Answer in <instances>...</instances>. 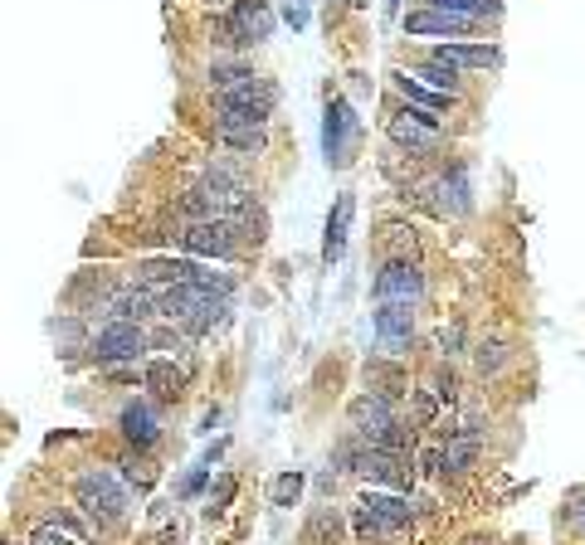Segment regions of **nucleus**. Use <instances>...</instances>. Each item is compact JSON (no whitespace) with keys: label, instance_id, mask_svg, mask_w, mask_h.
<instances>
[{"label":"nucleus","instance_id":"nucleus-1","mask_svg":"<svg viewBox=\"0 0 585 545\" xmlns=\"http://www.w3.org/2000/svg\"><path fill=\"white\" fill-rule=\"evenodd\" d=\"M352 429L366 448L405 453V443H410V434H405L396 419V400L390 394H362V400H352Z\"/></svg>","mask_w":585,"mask_h":545},{"label":"nucleus","instance_id":"nucleus-2","mask_svg":"<svg viewBox=\"0 0 585 545\" xmlns=\"http://www.w3.org/2000/svg\"><path fill=\"white\" fill-rule=\"evenodd\" d=\"M224 312V292L216 288H200V282H181V288H166L162 292V312L166 322H186L190 332H206V326H216Z\"/></svg>","mask_w":585,"mask_h":545},{"label":"nucleus","instance_id":"nucleus-3","mask_svg":"<svg viewBox=\"0 0 585 545\" xmlns=\"http://www.w3.org/2000/svg\"><path fill=\"white\" fill-rule=\"evenodd\" d=\"M74 492H78V507H84L93 521H103V526H118V521L128 516V507H132V492L108 468L84 472L74 482Z\"/></svg>","mask_w":585,"mask_h":545},{"label":"nucleus","instance_id":"nucleus-4","mask_svg":"<svg viewBox=\"0 0 585 545\" xmlns=\"http://www.w3.org/2000/svg\"><path fill=\"white\" fill-rule=\"evenodd\" d=\"M274 34V5L268 0H234L230 15H220L216 40L230 44V49H250V44H264Z\"/></svg>","mask_w":585,"mask_h":545},{"label":"nucleus","instance_id":"nucleus-5","mask_svg":"<svg viewBox=\"0 0 585 545\" xmlns=\"http://www.w3.org/2000/svg\"><path fill=\"white\" fill-rule=\"evenodd\" d=\"M410 502L396 492H366L356 502V536L362 541H380V536H396V531L410 526Z\"/></svg>","mask_w":585,"mask_h":545},{"label":"nucleus","instance_id":"nucleus-6","mask_svg":"<svg viewBox=\"0 0 585 545\" xmlns=\"http://www.w3.org/2000/svg\"><path fill=\"white\" fill-rule=\"evenodd\" d=\"M356 136H362V122H356L352 102L346 98H328V112H322V152H328V166H346L356 156Z\"/></svg>","mask_w":585,"mask_h":545},{"label":"nucleus","instance_id":"nucleus-7","mask_svg":"<svg viewBox=\"0 0 585 545\" xmlns=\"http://www.w3.org/2000/svg\"><path fill=\"white\" fill-rule=\"evenodd\" d=\"M88 351H93L98 366H118V360H137L146 351V332L142 322H108L103 332L88 341Z\"/></svg>","mask_w":585,"mask_h":545},{"label":"nucleus","instance_id":"nucleus-8","mask_svg":"<svg viewBox=\"0 0 585 545\" xmlns=\"http://www.w3.org/2000/svg\"><path fill=\"white\" fill-rule=\"evenodd\" d=\"M386 136L396 146H405L410 156H430L439 146V112H424V108L400 112V118L386 122Z\"/></svg>","mask_w":585,"mask_h":545},{"label":"nucleus","instance_id":"nucleus-9","mask_svg":"<svg viewBox=\"0 0 585 545\" xmlns=\"http://www.w3.org/2000/svg\"><path fill=\"white\" fill-rule=\"evenodd\" d=\"M240 224L234 220H196V224H186V234H181V244L190 248V254H200V258H234L240 254Z\"/></svg>","mask_w":585,"mask_h":545},{"label":"nucleus","instance_id":"nucleus-10","mask_svg":"<svg viewBox=\"0 0 585 545\" xmlns=\"http://www.w3.org/2000/svg\"><path fill=\"white\" fill-rule=\"evenodd\" d=\"M371 292H376V302L415 307L424 298V272H420V264H386L376 272V282H371Z\"/></svg>","mask_w":585,"mask_h":545},{"label":"nucleus","instance_id":"nucleus-11","mask_svg":"<svg viewBox=\"0 0 585 545\" xmlns=\"http://www.w3.org/2000/svg\"><path fill=\"white\" fill-rule=\"evenodd\" d=\"M371 326H376V341L390 351V356H400L405 346H410L415 336V312L405 302H376V316H371Z\"/></svg>","mask_w":585,"mask_h":545},{"label":"nucleus","instance_id":"nucleus-12","mask_svg":"<svg viewBox=\"0 0 585 545\" xmlns=\"http://www.w3.org/2000/svg\"><path fill=\"white\" fill-rule=\"evenodd\" d=\"M200 264H190V258H146L137 268V282L146 288H181V282H200Z\"/></svg>","mask_w":585,"mask_h":545},{"label":"nucleus","instance_id":"nucleus-13","mask_svg":"<svg viewBox=\"0 0 585 545\" xmlns=\"http://www.w3.org/2000/svg\"><path fill=\"white\" fill-rule=\"evenodd\" d=\"M162 312V292L146 288V282H137V288H122L108 298V316L112 322H142V316Z\"/></svg>","mask_w":585,"mask_h":545},{"label":"nucleus","instance_id":"nucleus-14","mask_svg":"<svg viewBox=\"0 0 585 545\" xmlns=\"http://www.w3.org/2000/svg\"><path fill=\"white\" fill-rule=\"evenodd\" d=\"M118 429H122V438H128L132 448H152V443L162 438V419H156V409L146 400H132L128 409H122Z\"/></svg>","mask_w":585,"mask_h":545},{"label":"nucleus","instance_id":"nucleus-15","mask_svg":"<svg viewBox=\"0 0 585 545\" xmlns=\"http://www.w3.org/2000/svg\"><path fill=\"white\" fill-rule=\"evenodd\" d=\"M478 30V20H468V15H449V10H410L405 15V34H474Z\"/></svg>","mask_w":585,"mask_h":545},{"label":"nucleus","instance_id":"nucleus-16","mask_svg":"<svg viewBox=\"0 0 585 545\" xmlns=\"http://www.w3.org/2000/svg\"><path fill=\"white\" fill-rule=\"evenodd\" d=\"M430 59L454 64V68H493L498 64V49L493 44H439V49H430Z\"/></svg>","mask_w":585,"mask_h":545},{"label":"nucleus","instance_id":"nucleus-17","mask_svg":"<svg viewBox=\"0 0 585 545\" xmlns=\"http://www.w3.org/2000/svg\"><path fill=\"white\" fill-rule=\"evenodd\" d=\"M352 196H342L332 204V214H328V234H322V264H336L342 258V248H346V224H352Z\"/></svg>","mask_w":585,"mask_h":545},{"label":"nucleus","instance_id":"nucleus-18","mask_svg":"<svg viewBox=\"0 0 585 545\" xmlns=\"http://www.w3.org/2000/svg\"><path fill=\"white\" fill-rule=\"evenodd\" d=\"M142 385L152 394H162V400H176V394H181V385H186V370L176 366V360H152V366L142 370Z\"/></svg>","mask_w":585,"mask_h":545},{"label":"nucleus","instance_id":"nucleus-19","mask_svg":"<svg viewBox=\"0 0 585 545\" xmlns=\"http://www.w3.org/2000/svg\"><path fill=\"white\" fill-rule=\"evenodd\" d=\"M390 78H396V88H400V93L410 98L415 108H424V112H444L449 102H454V98H449V93H439V88L420 84V78H415V74H405V68H396V74H390Z\"/></svg>","mask_w":585,"mask_h":545},{"label":"nucleus","instance_id":"nucleus-20","mask_svg":"<svg viewBox=\"0 0 585 545\" xmlns=\"http://www.w3.org/2000/svg\"><path fill=\"white\" fill-rule=\"evenodd\" d=\"M478 458V424H468L464 434H454L444 443V472H468Z\"/></svg>","mask_w":585,"mask_h":545},{"label":"nucleus","instance_id":"nucleus-21","mask_svg":"<svg viewBox=\"0 0 585 545\" xmlns=\"http://www.w3.org/2000/svg\"><path fill=\"white\" fill-rule=\"evenodd\" d=\"M439 214H468V176L464 170H454V176L439 180Z\"/></svg>","mask_w":585,"mask_h":545},{"label":"nucleus","instance_id":"nucleus-22","mask_svg":"<svg viewBox=\"0 0 585 545\" xmlns=\"http://www.w3.org/2000/svg\"><path fill=\"white\" fill-rule=\"evenodd\" d=\"M415 78H420V84H430V88H439V93H449V98H454V88H459V68L454 64H439V59L415 64Z\"/></svg>","mask_w":585,"mask_h":545},{"label":"nucleus","instance_id":"nucleus-23","mask_svg":"<svg viewBox=\"0 0 585 545\" xmlns=\"http://www.w3.org/2000/svg\"><path fill=\"white\" fill-rule=\"evenodd\" d=\"M250 78H254V68L244 64V59H230V64H216V68H210V88H216V93H224V88L250 84Z\"/></svg>","mask_w":585,"mask_h":545},{"label":"nucleus","instance_id":"nucleus-24","mask_svg":"<svg viewBox=\"0 0 585 545\" xmlns=\"http://www.w3.org/2000/svg\"><path fill=\"white\" fill-rule=\"evenodd\" d=\"M336 531H342L336 511H332V507H322L318 516L308 521V536H302V541H308V545H332V541H336Z\"/></svg>","mask_w":585,"mask_h":545},{"label":"nucleus","instance_id":"nucleus-25","mask_svg":"<svg viewBox=\"0 0 585 545\" xmlns=\"http://www.w3.org/2000/svg\"><path fill=\"white\" fill-rule=\"evenodd\" d=\"M503 366H508V346H503V341H483V346H478V370L498 375Z\"/></svg>","mask_w":585,"mask_h":545},{"label":"nucleus","instance_id":"nucleus-26","mask_svg":"<svg viewBox=\"0 0 585 545\" xmlns=\"http://www.w3.org/2000/svg\"><path fill=\"white\" fill-rule=\"evenodd\" d=\"M302 497V472H284L274 482V507H292Z\"/></svg>","mask_w":585,"mask_h":545},{"label":"nucleus","instance_id":"nucleus-27","mask_svg":"<svg viewBox=\"0 0 585 545\" xmlns=\"http://www.w3.org/2000/svg\"><path fill=\"white\" fill-rule=\"evenodd\" d=\"M122 468H128V477H132V482H137V487H152V482H156V468H152V463H146V458H128V463H122Z\"/></svg>","mask_w":585,"mask_h":545},{"label":"nucleus","instance_id":"nucleus-28","mask_svg":"<svg viewBox=\"0 0 585 545\" xmlns=\"http://www.w3.org/2000/svg\"><path fill=\"white\" fill-rule=\"evenodd\" d=\"M566 516H571V526H576L581 536H585V487H581V492H571V497H566Z\"/></svg>","mask_w":585,"mask_h":545},{"label":"nucleus","instance_id":"nucleus-29","mask_svg":"<svg viewBox=\"0 0 585 545\" xmlns=\"http://www.w3.org/2000/svg\"><path fill=\"white\" fill-rule=\"evenodd\" d=\"M30 541H35V545H74V541L64 536L59 526H40V531H35V536H30Z\"/></svg>","mask_w":585,"mask_h":545},{"label":"nucleus","instance_id":"nucleus-30","mask_svg":"<svg viewBox=\"0 0 585 545\" xmlns=\"http://www.w3.org/2000/svg\"><path fill=\"white\" fill-rule=\"evenodd\" d=\"M234 497V477H224V482L216 487V511H224V502Z\"/></svg>","mask_w":585,"mask_h":545},{"label":"nucleus","instance_id":"nucleus-31","mask_svg":"<svg viewBox=\"0 0 585 545\" xmlns=\"http://www.w3.org/2000/svg\"><path fill=\"white\" fill-rule=\"evenodd\" d=\"M200 482H206V472H200V468H196V472H190V477H186V482H181V497H196V492H200Z\"/></svg>","mask_w":585,"mask_h":545},{"label":"nucleus","instance_id":"nucleus-32","mask_svg":"<svg viewBox=\"0 0 585 545\" xmlns=\"http://www.w3.org/2000/svg\"><path fill=\"white\" fill-rule=\"evenodd\" d=\"M459 336H464V332H459V326H444V332H439V346H459Z\"/></svg>","mask_w":585,"mask_h":545},{"label":"nucleus","instance_id":"nucleus-33","mask_svg":"<svg viewBox=\"0 0 585 545\" xmlns=\"http://www.w3.org/2000/svg\"><path fill=\"white\" fill-rule=\"evenodd\" d=\"M468 545H488V541H468Z\"/></svg>","mask_w":585,"mask_h":545}]
</instances>
